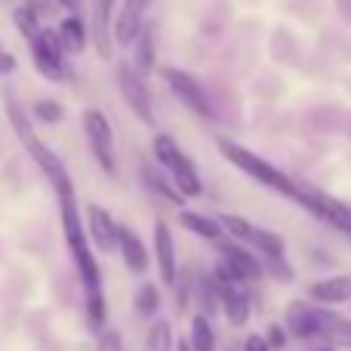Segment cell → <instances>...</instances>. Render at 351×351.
<instances>
[{"instance_id": "cell-28", "label": "cell", "mask_w": 351, "mask_h": 351, "mask_svg": "<svg viewBox=\"0 0 351 351\" xmlns=\"http://www.w3.org/2000/svg\"><path fill=\"white\" fill-rule=\"evenodd\" d=\"M160 311V293L154 284H145L136 293V315L139 317H154Z\"/></svg>"}, {"instance_id": "cell-18", "label": "cell", "mask_w": 351, "mask_h": 351, "mask_svg": "<svg viewBox=\"0 0 351 351\" xmlns=\"http://www.w3.org/2000/svg\"><path fill=\"white\" fill-rule=\"evenodd\" d=\"M219 296H222V311L228 317V324L231 327H243L250 321V296L243 290V284L225 287V290H219Z\"/></svg>"}, {"instance_id": "cell-31", "label": "cell", "mask_w": 351, "mask_h": 351, "mask_svg": "<svg viewBox=\"0 0 351 351\" xmlns=\"http://www.w3.org/2000/svg\"><path fill=\"white\" fill-rule=\"evenodd\" d=\"M34 117H40L47 123H59L65 117V108L59 102H53V99H40V102H34Z\"/></svg>"}, {"instance_id": "cell-4", "label": "cell", "mask_w": 351, "mask_h": 351, "mask_svg": "<svg viewBox=\"0 0 351 351\" xmlns=\"http://www.w3.org/2000/svg\"><path fill=\"white\" fill-rule=\"evenodd\" d=\"M154 158L164 167V173H170L173 185L179 188L182 197H200L204 194V182H200L197 170H194V160L182 152L170 136H154Z\"/></svg>"}, {"instance_id": "cell-29", "label": "cell", "mask_w": 351, "mask_h": 351, "mask_svg": "<svg viewBox=\"0 0 351 351\" xmlns=\"http://www.w3.org/2000/svg\"><path fill=\"white\" fill-rule=\"evenodd\" d=\"M324 339H327L330 346L351 348V321H348V317H339V315H336L333 321H330V327H327V333H324Z\"/></svg>"}, {"instance_id": "cell-12", "label": "cell", "mask_w": 351, "mask_h": 351, "mask_svg": "<svg viewBox=\"0 0 351 351\" xmlns=\"http://www.w3.org/2000/svg\"><path fill=\"white\" fill-rule=\"evenodd\" d=\"M152 0H123L114 19V43L117 47H133L145 28V12Z\"/></svg>"}, {"instance_id": "cell-37", "label": "cell", "mask_w": 351, "mask_h": 351, "mask_svg": "<svg viewBox=\"0 0 351 351\" xmlns=\"http://www.w3.org/2000/svg\"><path fill=\"white\" fill-rule=\"evenodd\" d=\"M59 3L65 6V10H71V12H74V10H77V6H80V3H84V0H59Z\"/></svg>"}, {"instance_id": "cell-36", "label": "cell", "mask_w": 351, "mask_h": 351, "mask_svg": "<svg viewBox=\"0 0 351 351\" xmlns=\"http://www.w3.org/2000/svg\"><path fill=\"white\" fill-rule=\"evenodd\" d=\"M12 68H16V59H12V56L6 53L3 47H0V74H10Z\"/></svg>"}, {"instance_id": "cell-13", "label": "cell", "mask_w": 351, "mask_h": 351, "mask_svg": "<svg viewBox=\"0 0 351 351\" xmlns=\"http://www.w3.org/2000/svg\"><path fill=\"white\" fill-rule=\"evenodd\" d=\"M219 247V253H222V262L234 271V278L241 280V284H247V280H259L262 274H265V265H262L259 259H256L253 253H250L243 243H237V241H219L216 243Z\"/></svg>"}, {"instance_id": "cell-27", "label": "cell", "mask_w": 351, "mask_h": 351, "mask_svg": "<svg viewBox=\"0 0 351 351\" xmlns=\"http://www.w3.org/2000/svg\"><path fill=\"white\" fill-rule=\"evenodd\" d=\"M105 296L102 290H90L86 293V321H90V327L96 330V333H102L105 330Z\"/></svg>"}, {"instance_id": "cell-34", "label": "cell", "mask_w": 351, "mask_h": 351, "mask_svg": "<svg viewBox=\"0 0 351 351\" xmlns=\"http://www.w3.org/2000/svg\"><path fill=\"white\" fill-rule=\"evenodd\" d=\"M243 351H271V346H268L265 336H247V342H243Z\"/></svg>"}, {"instance_id": "cell-21", "label": "cell", "mask_w": 351, "mask_h": 351, "mask_svg": "<svg viewBox=\"0 0 351 351\" xmlns=\"http://www.w3.org/2000/svg\"><path fill=\"white\" fill-rule=\"evenodd\" d=\"M59 37H62V43H65L68 53H84V49H86V25H84V19H80V16L62 19Z\"/></svg>"}, {"instance_id": "cell-24", "label": "cell", "mask_w": 351, "mask_h": 351, "mask_svg": "<svg viewBox=\"0 0 351 351\" xmlns=\"http://www.w3.org/2000/svg\"><path fill=\"white\" fill-rule=\"evenodd\" d=\"M191 348L194 351H216V333H213L206 315L191 317Z\"/></svg>"}, {"instance_id": "cell-14", "label": "cell", "mask_w": 351, "mask_h": 351, "mask_svg": "<svg viewBox=\"0 0 351 351\" xmlns=\"http://www.w3.org/2000/svg\"><path fill=\"white\" fill-rule=\"evenodd\" d=\"M86 231H90L93 247L105 250V253L114 250V243L121 241V225H117L114 216H111L105 206H99V204L86 206Z\"/></svg>"}, {"instance_id": "cell-9", "label": "cell", "mask_w": 351, "mask_h": 351, "mask_svg": "<svg viewBox=\"0 0 351 351\" xmlns=\"http://www.w3.org/2000/svg\"><path fill=\"white\" fill-rule=\"evenodd\" d=\"M299 204H302L311 216H317L321 222L333 225L336 231L351 237V206H346L342 200L330 197V194H324V191H315V188H302Z\"/></svg>"}, {"instance_id": "cell-6", "label": "cell", "mask_w": 351, "mask_h": 351, "mask_svg": "<svg viewBox=\"0 0 351 351\" xmlns=\"http://www.w3.org/2000/svg\"><path fill=\"white\" fill-rule=\"evenodd\" d=\"M164 80L173 90V96L179 99L191 114L204 117V121H213V117H216V108H213V102H210V93H206L188 71H182V68H164Z\"/></svg>"}, {"instance_id": "cell-15", "label": "cell", "mask_w": 351, "mask_h": 351, "mask_svg": "<svg viewBox=\"0 0 351 351\" xmlns=\"http://www.w3.org/2000/svg\"><path fill=\"white\" fill-rule=\"evenodd\" d=\"M154 259H158L160 280L167 287H173L176 278H179V265H176V243L167 222H154Z\"/></svg>"}, {"instance_id": "cell-38", "label": "cell", "mask_w": 351, "mask_h": 351, "mask_svg": "<svg viewBox=\"0 0 351 351\" xmlns=\"http://www.w3.org/2000/svg\"><path fill=\"white\" fill-rule=\"evenodd\" d=\"M317 351H333V348H330V346H327V348H317Z\"/></svg>"}, {"instance_id": "cell-16", "label": "cell", "mask_w": 351, "mask_h": 351, "mask_svg": "<svg viewBox=\"0 0 351 351\" xmlns=\"http://www.w3.org/2000/svg\"><path fill=\"white\" fill-rule=\"evenodd\" d=\"M308 293L321 305H346L351 302V274H333V278L315 280Z\"/></svg>"}, {"instance_id": "cell-3", "label": "cell", "mask_w": 351, "mask_h": 351, "mask_svg": "<svg viewBox=\"0 0 351 351\" xmlns=\"http://www.w3.org/2000/svg\"><path fill=\"white\" fill-rule=\"evenodd\" d=\"M219 148H222V154H225V158H228L241 173H247L250 179L262 182V185L274 188L278 194H284V197H293V200L299 204V197H302V188H299L287 173H280L274 164H268V160L259 158L256 152H250V148L237 145V142H228V139L219 142Z\"/></svg>"}, {"instance_id": "cell-17", "label": "cell", "mask_w": 351, "mask_h": 351, "mask_svg": "<svg viewBox=\"0 0 351 351\" xmlns=\"http://www.w3.org/2000/svg\"><path fill=\"white\" fill-rule=\"evenodd\" d=\"M117 247H121L123 265H127L130 271H133V274H145V268H148V250H145L142 237L136 234L133 228H121V241H117Z\"/></svg>"}, {"instance_id": "cell-5", "label": "cell", "mask_w": 351, "mask_h": 351, "mask_svg": "<svg viewBox=\"0 0 351 351\" xmlns=\"http://www.w3.org/2000/svg\"><path fill=\"white\" fill-rule=\"evenodd\" d=\"M84 133L86 142H90L93 158L99 160L105 176L114 179L117 176V160H114V130H111V121L105 111L99 108H86L84 111Z\"/></svg>"}, {"instance_id": "cell-25", "label": "cell", "mask_w": 351, "mask_h": 351, "mask_svg": "<svg viewBox=\"0 0 351 351\" xmlns=\"http://www.w3.org/2000/svg\"><path fill=\"white\" fill-rule=\"evenodd\" d=\"M145 351H173V327H170V321L158 317V321L148 327Z\"/></svg>"}, {"instance_id": "cell-10", "label": "cell", "mask_w": 351, "mask_h": 351, "mask_svg": "<svg viewBox=\"0 0 351 351\" xmlns=\"http://www.w3.org/2000/svg\"><path fill=\"white\" fill-rule=\"evenodd\" d=\"M333 311L327 308H315V305L305 302H293L287 308V330H290L296 339H311V336H324L333 321Z\"/></svg>"}, {"instance_id": "cell-20", "label": "cell", "mask_w": 351, "mask_h": 351, "mask_svg": "<svg viewBox=\"0 0 351 351\" xmlns=\"http://www.w3.org/2000/svg\"><path fill=\"white\" fill-rule=\"evenodd\" d=\"M133 49H136V71L145 77V74H152L154 71V53H158V43H154V25H145L142 28V34H139V40L133 43Z\"/></svg>"}, {"instance_id": "cell-1", "label": "cell", "mask_w": 351, "mask_h": 351, "mask_svg": "<svg viewBox=\"0 0 351 351\" xmlns=\"http://www.w3.org/2000/svg\"><path fill=\"white\" fill-rule=\"evenodd\" d=\"M6 117H10V127H12V133L19 136L22 148L31 154V160H34V164L43 170V176L49 179V185L56 188V194H59V197H71L74 185H71V176H68L65 164H62L59 154H56L47 142H40V136H37L34 127H31L28 114H25V111L19 108L12 99H6Z\"/></svg>"}, {"instance_id": "cell-19", "label": "cell", "mask_w": 351, "mask_h": 351, "mask_svg": "<svg viewBox=\"0 0 351 351\" xmlns=\"http://www.w3.org/2000/svg\"><path fill=\"white\" fill-rule=\"evenodd\" d=\"M179 222L185 225L188 231H194V234H200L204 241H213V243H219L222 241V222H216V219H210V216H204V213H191V210H182V216H179Z\"/></svg>"}, {"instance_id": "cell-30", "label": "cell", "mask_w": 351, "mask_h": 351, "mask_svg": "<svg viewBox=\"0 0 351 351\" xmlns=\"http://www.w3.org/2000/svg\"><path fill=\"white\" fill-rule=\"evenodd\" d=\"M16 28L22 31V34H25V40L31 43V40H34V37L43 31V25L37 22V16L28 10V6H19V10H16Z\"/></svg>"}, {"instance_id": "cell-11", "label": "cell", "mask_w": 351, "mask_h": 351, "mask_svg": "<svg viewBox=\"0 0 351 351\" xmlns=\"http://www.w3.org/2000/svg\"><path fill=\"white\" fill-rule=\"evenodd\" d=\"M114 6L117 0H93L90 34L93 47L102 59H111V53H114Z\"/></svg>"}, {"instance_id": "cell-32", "label": "cell", "mask_w": 351, "mask_h": 351, "mask_svg": "<svg viewBox=\"0 0 351 351\" xmlns=\"http://www.w3.org/2000/svg\"><path fill=\"white\" fill-rule=\"evenodd\" d=\"M123 348V336L117 330H102L96 339V351H121Z\"/></svg>"}, {"instance_id": "cell-33", "label": "cell", "mask_w": 351, "mask_h": 351, "mask_svg": "<svg viewBox=\"0 0 351 351\" xmlns=\"http://www.w3.org/2000/svg\"><path fill=\"white\" fill-rule=\"evenodd\" d=\"M265 271H271L278 280H293V268H287V262H284V259H278V262H265Z\"/></svg>"}, {"instance_id": "cell-35", "label": "cell", "mask_w": 351, "mask_h": 351, "mask_svg": "<svg viewBox=\"0 0 351 351\" xmlns=\"http://www.w3.org/2000/svg\"><path fill=\"white\" fill-rule=\"evenodd\" d=\"M284 342H287L284 327H271V330H268V346H271V348H284Z\"/></svg>"}, {"instance_id": "cell-2", "label": "cell", "mask_w": 351, "mask_h": 351, "mask_svg": "<svg viewBox=\"0 0 351 351\" xmlns=\"http://www.w3.org/2000/svg\"><path fill=\"white\" fill-rule=\"evenodd\" d=\"M59 206H62V231H65V243L74 256V265H77V274H80V280H84L86 293L102 290V271H99V262H96V256H93L90 231L84 228V222H80L74 194L71 197H59Z\"/></svg>"}, {"instance_id": "cell-8", "label": "cell", "mask_w": 351, "mask_h": 351, "mask_svg": "<svg viewBox=\"0 0 351 351\" xmlns=\"http://www.w3.org/2000/svg\"><path fill=\"white\" fill-rule=\"evenodd\" d=\"M117 86H121V96L130 105V111L145 127H154V102H152V93H148L142 74L133 65H117Z\"/></svg>"}, {"instance_id": "cell-7", "label": "cell", "mask_w": 351, "mask_h": 351, "mask_svg": "<svg viewBox=\"0 0 351 351\" xmlns=\"http://www.w3.org/2000/svg\"><path fill=\"white\" fill-rule=\"evenodd\" d=\"M31 59L34 68L47 80H62L65 77V43L59 37V28H43L40 34L31 40Z\"/></svg>"}, {"instance_id": "cell-26", "label": "cell", "mask_w": 351, "mask_h": 351, "mask_svg": "<svg viewBox=\"0 0 351 351\" xmlns=\"http://www.w3.org/2000/svg\"><path fill=\"white\" fill-rule=\"evenodd\" d=\"M219 222H222V228L228 231V234L234 237L237 243H250V241H253L256 225H253V222H247V219L231 216V213H222V216H219Z\"/></svg>"}, {"instance_id": "cell-22", "label": "cell", "mask_w": 351, "mask_h": 351, "mask_svg": "<svg viewBox=\"0 0 351 351\" xmlns=\"http://www.w3.org/2000/svg\"><path fill=\"white\" fill-rule=\"evenodd\" d=\"M250 247H256L262 256H265V262H278V259H284V237L280 234H274V231H268V228H259L256 225V231H253V241H250Z\"/></svg>"}, {"instance_id": "cell-23", "label": "cell", "mask_w": 351, "mask_h": 351, "mask_svg": "<svg viewBox=\"0 0 351 351\" xmlns=\"http://www.w3.org/2000/svg\"><path fill=\"white\" fill-rule=\"evenodd\" d=\"M142 176H145L148 188H152V191L158 194V197L170 200L173 206H182V204H185V197L179 194V188H176L173 182H167V179H164V173H160V170H154V167H145V164H142Z\"/></svg>"}]
</instances>
